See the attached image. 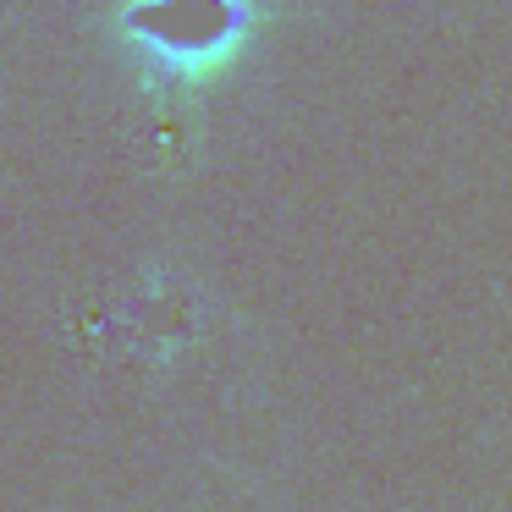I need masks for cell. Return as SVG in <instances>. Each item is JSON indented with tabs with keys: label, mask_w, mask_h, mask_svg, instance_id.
Masks as SVG:
<instances>
[{
	"label": "cell",
	"mask_w": 512,
	"mask_h": 512,
	"mask_svg": "<svg viewBox=\"0 0 512 512\" xmlns=\"http://www.w3.org/2000/svg\"><path fill=\"white\" fill-rule=\"evenodd\" d=\"M127 149H133L149 171H171V166H182V160H188L193 133H188V122H177V116H155V122L138 127Z\"/></svg>",
	"instance_id": "1"
}]
</instances>
